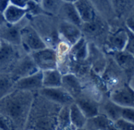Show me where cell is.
<instances>
[{"instance_id":"6da1fadb","label":"cell","mask_w":134,"mask_h":130,"mask_svg":"<svg viewBox=\"0 0 134 130\" xmlns=\"http://www.w3.org/2000/svg\"><path fill=\"white\" fill-rule=\"evenodd\" d=\"M34 100L31 92L15 89L0 99V116L12 130H24Z\"/></svg>"},{"instance_id":"7a4b0ae2","label":"cell","mask_w":134,"mask_h":130,"mask_svg":"<svg viewBox=\"0 0 134 130\" xmlns=\"http://www.w3.org/2000/svg\"><path fill=\"white\" fill-rule=\"evenodd\" d=\"M61 107L42 96L34 97L24 130H57V117Z\"/></svg>"},{"instance_id":"3957f363","label":"cell","mask_w":134,"mask_h":130,"mask_svg":"<svg viewBox=\"0 0 134 130\" xmlns=\"http://www.w3.org/2000/svg\"><path fill=\"white\" fill-rule=\"evenodd\" d=\"M31 59L39 71L56 69L58 67L56 50L46 47L42 49L32 52Z\"/></svg>"},{"instance_id":"277c9868","label":"cell","mask_w":134,"mask_h":130,"mask_svg":"<svg viewBox=\"0 0 134 130\" xmlns=\"http://www.w3.org/2000/svg\"><path fill=\"white\" fill-rule=\"evenodd\" d=\"M38 91L40 96L60 106H70L75 103L74 98L61 86L56 88H42Z\"/></svg>"},{"instance_id":"5b68a950","label":"cell","mask_w":134,"mask_h":130,"mask_svg":"<svg viewBox=\"0 0 134 130\" xmlns=\"http://www.w3.org/2000/svg\"><path fill=\"white\" fill-rule=\"evenodd\" d=\"M21 43L31 52L42 49L47 47L37 31L31 26H25L20 30Z\"/></svg>"},{"instance_id":"8992f818","label":"cell","mask_w":134,"mask_h":130,"mask_svg":"<svg viewBox=\"0 0 134 130\" xmlns=\"http://www.w3.org/2000/svg\"><path fill=\"white\" fill-rule=\"evenodd\" d=\"M112 102L122 108H134V93L132 86H121L110 94Z\"/></svg>"},{"instance_id":"52a82bcc","label":"cell","mask_w":134,"mask_h":130,"mask_svg":"<svg viewBox=\"0 0 134 130\" xmlns=\"http://www.w3.org/2000/svg\"><path fill=\"white\" fill-rule=\"evenodd\" d=\"M13 88L15 89L29 92H31L32 90H39L42 88V71L38 70L31 75L19 78L15 82Z\"/></svg>"},{"instance_id":"ba28073f","label":"cell","mask_w":134,"mask_h":130,"mask_svg":"<svg viewBox=\"0 0 134 130\" xmlns=\"http://www.w3.org/2000/svg\"><path fill=\"white\" fill-rule=\"evenodd\" d=\"M59 35L70 46H73L82 38L79 27L64 20L59 26Z\"/></svg>"},{"instance_id":"9c48e42d","label":"cell","mask_w":134,"mask_h":130,"mask_svg":"<svg viewBox=\"0 0 134 130\" xmlns=\"http://www.w3.org/2000/svg\"><path fill=\"white\" fill-rule=\"evenodd\" d=\"M75 103L88 118L94 117L99 114L100 104L89 96H84L82 93L75 100Z\"/></svg>"},{"instance_id":"30bf717a","label":"cell","mask_w":134,"mask_h":130,"mask_svg":"<svg viewBox=\"0 0 134 130\" xmlns=\"http://www.w3.org/2000/svg\"><path fill=\"white\" fill-rule=\"evenodd\" d=\"M61 87L64 89L74 100L82 94V86L79 80L74 74L66 73L63 75Z\"/></svg>"},{"instance_id":"8fae6325","label":"cell","mask_w":134,"mask_h":130,"mask_svg":"<svg viewBox=\"0 0 134 130\" xmlns=\"http://www.w3.org/2000/svg\"><path fill=\"white\" fill-rule=\"evenodd\" d=\"M73 4L82 23H89L95 20V9L90 0H77Z\"/></svg>"},{"instance_id":"7c38bea8","label":"cell","mask_w":134,"mask_h":130,"mask_svg":"<svg viewBox=\"0 0 134 130\" xmlns=\"http://www.w3.org/2000/svg\"><path fill=\"white\" fill-rule=\"evenodd\" d=\"M122 108L112 102L110 99L103 101L99 105V114H102L108 118L111 122H115L121 118Z\"/></svg>"},{"instance_id":"4fadbf2b","label":"cell","mask_w":134,"mask_h":130,"mask_svg":"<svg viewBox=\"0 0 134 130\" xmlns=\"http://www.w3.org/2000/svg\"><path fill=\"white\" fill-rule=\"evenodd\" d=\"M42 88H56L61 86L63 74L56 68L42 71Z\"/></svg>"},{"instance_id":"5bb4252c","label":"cell","mask_w":134,"mask_h":130,"mask_svg":"<svg viewBox=\"0 0 134 130\" xmlns=\"http://www.w3.org/2000/svg\"><path fill=\"white\" fill-rule=\"evenodd\" d=\"M27 13V9L9 4L4 11L3 15L8 24L14 25L22 20V19Z\"/></svg>"},{"instance_id":"9a60e30c","label":"cell","mask_w":134,"mask_h":130,"mask_svg":"<svg viewBox=\"0 0 134 130\" xmlns=\"http://www.w3.org/2000/svg\"><path fill=\"white\" fill-rule=\"evenodd\" d=\"M16 24L14 25L6 24L5 26L2 27L0 35L6 42V43L14 44V45L21 43V39H20L21 28H19L16 26Z\"/></svg>"},{"instance_id":"2e32d148","label":"cell","mask_w":134,"mask_h":130,"mask_svg":"<svg viewBox=\"0 0 134 130\" xmlns=\"http://www.w3.org/2000/svg\"><path fill=\"white\" fill-rule=\"evenodd\" d=\"M113 123L108 118L102 114L87 119L85 128L88 130H108Z\"/></svg>"},{"instance_id":"e0dca14e","label":"cell","mask_w":134,"mask_h":130,"mask_svg":"<svg viewBox=\"0 0 134 130\" xmlns=\"http://www.w3.org/2000/svg\"><path fill=\"white\" fill-rule=\"evenodd\" d=\"M128 40L129 33L125 30H120L110 37L109 43L116 52H119L125 50Z\"/></svg>"},{"instance_id":"ac0fdd59","label":"cell","mask_w":134,"mask_h":130,"mask_svg":"<svg viewBox=\"0 0 134 130\" xmlns=\"http://www.w3.org/2000/svg\"><path fill=\"white\" fill-rule=\"evenodd\" d=\"M69 111L71 124L76 129L84 128L87 122V118L82 112L75 103H73L69 106Z\"/></svg>"},{"instance_id":"d6986e66","label":"cell","mask_w":134,"mask_h":130,"mask_svg":"<svg viewBox=\"0 0 134 130\" xmlns=\"http://www.w3.org/2000/svg\"><path fill=\"white\" fill-rule=\"evenodd\" d=\"M61 11L65 19V21L71 23L79 27L82 26V21L81 20L73 3L64 2L61 7Z\"/></svg>"},{"instance_id":"ffe728a7","label":"cell","mask_w":134,"mask_h":130,"mask_svg":"<svg viewBox=\"0 0 134 130\" xmlns=\"http://www.w3.org/2000/svg\"><path fill=\"white\" fill-rule=\"evenodd\" d=\"M70 54L76 60H84L89 54L87 43L82 37L70 48Z\"/></svg>"},{"instance_id":"44dd1931","label":"cell","mask_w":134,"mask_h":130,"mask_svg":"<svg viewBox=\"0 0 134 130\" xmlns=\"http://www.w3.org/2000/svg\"><path fill=\"white\" fill-rule=\"evenodd\" d=\"M57 130H63L71 124L69 106H62L57 117Z\"/></svg>"},{"instance_id":"7402d4cb","label":"cell","mask_w":134,"mask_h":130,"mask_svg":"<svg viewBox=\"0 0 134 130\" xmlns=\"http://www.w3.org/2000/svg\"><path fill=\"white\" fill-rule=\"evenodd\" d=\"M117 63L122 67H129L133 65V55L126 51H119L116 52L115 56Z\"/></svg>"},{"instance_id":"603a6c76","label":"cell","mask_w":134,"mask_h":130,"mask_svg":"<svg viewBox=\"0 0 134 130\" xmlns=\"http://www.w3.org/2000/svg\"><path fill=\"white\" fill-rule=\"evenodd\" d=\"M42 9L49 13H54L58 9V0H41Z\"/></svg>"},{"instance_id":"cb8c5ba5","label":"cell","mask_w":134,"mask_h":130,"mask_svg":"<svg viewBox=\"0 0 134 130\" xmlns=\"http://www.w3.org/2000/svg\"><path fill=\"white\" fill-rule=\"evenodd\" d=\"M114 125L118 130H134V122H130L122 118L114 122Z\"/></svg>"},{"instance_id":"d4e9b609","label":"cell","mask_w":134,"mask_h":130,"mask_svg":"<svg viewBox=\"0 0 134 130\" xmlns=\"http://www.w3.org/2000/svg\"><path fill=\"white\" fill-rule=\"evenodd\" d=\"M121 118L134 122V108H122Z\"/></svg>"},{"instance_id":"484cf974","label":"cell","mask_w":134,"mask_h":130,"mask_svg":"<svg viewBox=\"0 0 134 130\" xmlns=\"http://www.w3.org/2000/svg\"><path fill=\"white\" fill-rule=\"evenodd\" d=\"M26 9L27 13H31L32 14H38L41 13V9H42V6L40 5V3H37L35 2L31 1L29 0L27 6H26Z\"/></svg>"},{"instance_id":"4316f807","label":"cell","mask_w":134,"mask_h":130,"mask_svg":"<svg viewBox=\"0 0 134 130\" xmlns=\"http://www.w3.org/2000/svg\"><path fill=\"white\" fill-rule=\"evenodd\" d=\"M81 27H82V28L88 33H95L98 31V25L94 21L89 23H82Z\"/></svg>"},{"instance_id":"83f0119b","label":"cell","mask_w":134,"mask_h":130,"mask_svg":"<svg viewBox=\"0 0 134 130\" xmlns=\"http://www.w3.org/2000/svg\"><path fill=\"white\" fill-rule=\"evenodd\" d=\"M28 1L29 0H9V3L12 5H14L16 6L26 9V6H27Z\"/></svg>"},{"instance_id":"f1b7e54d","label":"cell","mask_w":134,"mask_h":130,"mask_svg":"<svg viewBox=\"0 0 134 130\" xmlns=\"http://www.w3.org/2000/svg\"><path fill=\"white\" fill-rule=\"evenodd\" d=\"M9 4V0H0V12L3 13Z\"/></svg>"},{"instance_id":"f546056e","label":"cell","mask_w":134,"mask_h":130,"mask_svg":"<svg viewBox=\"0 0 134 130\" xmlns=\"http://www.w3.org/2000/svg\"><path fill=\"white\" fill-rule=\"evenodd\" d=\"M6 24H7L5 17H4V15L2 13L0 12V27H2L5 26Z\"/></svg>"},{"instance_id":"4dcf8cb0","label":"cell","mask_w":134,"mask_h":130,"mask_svg":"<svg viewBox=\"0 0 134 130\" xmlns=\"http://www.w3.org/2000/svg\"><path fill=\"white\" fill-rule=\"evenodd\" d=\"M63 130H77V129L75 126H73L72 125H70L69 126H68L67 128H65Z\"/></svg>"},{"instance_id":"1f68e13d","label":"cell","mask_w":134,"mask_h":130,"mask_svg":"<svg viewBox=\"0 0 134 130\" xmlns=\"http://www.w3.org/2000/svg\"><path fill=\"white\" fill-rule=\"evenodd\" d=\"M62 1L66 3H75L77 0H62Z\"/></svg>"},{"instance_id":"d6a6232c","label":"cell","mask_w":134,"mask_h":130,"mask_svg":"<svg viewBox=\"0 0 134 130\" xmlns=\"http://www.w3.org/2000/svg\"><path fill=\"white\" fill-rule=\"evenodd\" d=\"M31 1L35 2H37V3H40V2H41V0H31Z\"/></svg>"},{"instance_id":"836d02e7","label":"cell","mask_w":134,"mask_h":130,"mask_svg":"<svg viewBox=\"0 0 134 130\" xmlns=\"http://www.w3.org/2000/svg\"><path fill=\"white\" fill-rule=\"evenodd\" d=\"M77 130H88V129H87L86 128H85V127H84V128H81V129H77Z\"/></svg>"},{"instance_id":"e575fe53","label":"cell","mask_w":134,"mask_h":130,"mask_svg":"<svg viewBox=\"0 0 134 130\" xmlns=\"http://www.w3.org/2000/svg\"><path fill=\"white\" fill-rule=\"evenodd\" d=\"M0 48H1V43H0Z\"/></svg>"},{"instance_id":"d590c367","label":"cell","mask_w":134,"mask_h":130,"mask_svg":"<svg viewBox=\"0 0 134 130\" xmlns=\"http://www.w3.org/2000/svg\"><path fill=\"white\" fill-rule=\"evenodd\" d=\"M25 130H29V129H25Z\"/></svg>"}]
</instances>
